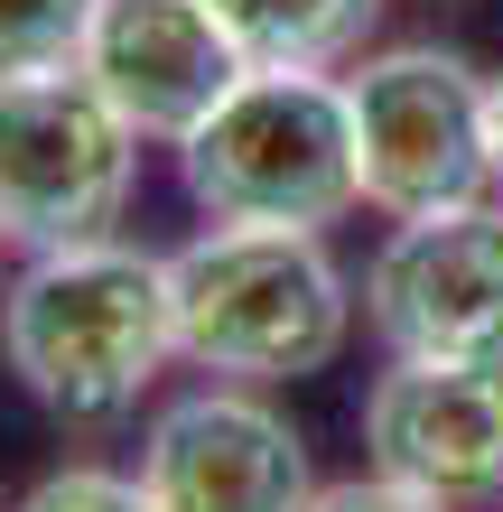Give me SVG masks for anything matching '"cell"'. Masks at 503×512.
<instances>
[{
    "instance_id": "cell-7",
    "label": "cell",
    "mask_w": 503,
    "mask_h": 512,
    "mask_svg": "<svg viewBox=\"0 0 503 512\" xmlns=\"http://www.w3.org/2000/svg\"><path fill=\"white\" fill-rule=\"evenodd\" d=\"M364 317L392 354H438L457 364L476 336L503 326V205H438L401 215L392 243L364 270Z\"/></svg>"
},
{
    "instance_id": "cell-8",
    "label": "cell",
    "mask_w": 503,
    "mask_h": 512,
    "mask_svg": "<svg viewBox=\"0 0 503 512\" xmlns=\"http://www.w3.org/2000/svg\"><path fill=\"white\" fill-rule=\"evenodd\" d=\"M75 66L122 103L140 140H187L252 75V56L233 47V28L205 0H103Z\"/></svg>"
},
{
    "instance_id": "cell-15",
    "label": "cell",
    "mask_w": 503,
    "mask_h": 512,
    "mask_svg": "<svg viewBox=\"0 0 503 512\" xmlns=\"http://www.w3.org/2000/svg\"><path fill=\"white\" fill-rule=\"evenodd\" d=\"M494 187H503V75H494Z\"/></svg>"
},
{
    "instance_id": "cell-2",
    "label": "cell",
    "mask_w": 503,
    "mask_h": 512,
    "mask_svg": "<svg viewBox=\"0 0 503 512\" xmlns=\"http://www.w3.org/2000/svg\"><path fill=\"white\" fill-rule=\"evenodd\" d=\"M177 354L224 382H299L327 373L354 336V289L317 233L289 224H215L168 252Z\"/></svg>"
},
{
    "instance_id": "cell-1",
    "label": "cell",
    "mask_w": 503,
    "mask_h": 512,
    "mask_svg": "<svg viewBox=\"0 0 503 512\" xmlns=\"http://www.w3.org/2000/svg\"><path fill=\"white\" fill-rule=\"evenodd\" d=\"M0 354L47 419H75V429L122 419L177 354L168 261L112 243V233L66 252H28V270L0 298Z\"/></svg>"
},
{
    "instance_id": "cell-13",
    "label": "cell",
    "mask_w": 503,
    "mask_h": 512,
    "mask_svg": "<svg viewBox=\"0 0 503 512\" xmlns=\"http://www.w3.org/2000/svg\"><path fill=\"white\" fill-rule=\"evenodd\" d=\"M308 512H457V503H438L420 485H392V475L373 466V475H345V485H317Z\"/></svg>"
},
{
    "instance_id": "cell-11",
    "label": "cell",
    "mask_w": 503,
    "mask_h": 512,
    "mask_svg": "<svg viewBox=\"0 0 503 512\" xmlns=\"http://www.w3.org/2000/svg\"><path fill=\"white\" fill-rule=\"evenodd\" d=\"M103 0H0V75L28 66H75L84 28H94Z\"/></svg>"
},
{
    "instance_id": "cell-3",
    "label": "cell",
    "mask_w": 503,
    "mask_h": 512,
    "mask_svg": "<svg viewBox=\"0 0 503 512\" xmlns=\"http://www.w3.org/2000/svg\"><path fill=\"white\" fill-rule=\"evenodd\" d=\"M177 177H187V196L215 224L327 233L345 205H364L345 84L327 66H252L177 140Z\"/></svg>"
},
{
    "instance_id": "cell-6",
    "label": "cell",
    "mask_w": 503,
    "mask_h": 512,
    "mask_svg": "<svg viewBox=\"0 0 503 512\" xmlns=\"http://www.w3.org/2000/svg\"><path fill=\"white\" fill-rule=\"evenodd\" d=\"M140 494L159 512H308V438L261 391H187L140 438Z\"/></svg>"
},
{
    "instance_id": "cell-9",
    "label": "cell",
    "mask_w": 503,
    "mask_h": 512,
    "mask_svg": "<svg viewBox=\"0 0 503 512\" xmlns=\"http://www.w3.org/2000/svg\"><path fill=\"white\" fill-rule=\"evenodd\" d=\"M364 447L392 485H420L457 512L503 494V401L438 354H392V373L364 391Z\"/></svg>"
},
{
    "instance_id": "cell-16",
    "label": "cell",
    "mask_w": 503,
    "mask_h": 512,
    "mask_svg": "<svg viewBox=\"0 0 503 512\" xmlns=\"http://www.w3.org/2000/svg\"><path fill=\"white\" fill-rule=\"evenodd\" d=\"M0 252H10V233H0Z\"/></svg>"
},
{
    "instance_id": "cell-5",
    "label": "cell",
    "mask_w": 503,
    "mask_h": 512,
    "mask_svg": "<svg viewBox=\"0 0 503 512\" xmlns=\"http://www.w3.org/2000/svg\"><path fill=\"white\" fill-rule=\"evenodd\" d=\"M345 103L364 205L392 224L494 196V75H476L457 47H382L345 75Z\"/></svg>"
},
{
    "instance_id": "cell-4",
    "label": "cell",
    "mask_w": 503,
    "mask_h": 512,
    "mask_svg": "<svg viewBox=\"0 0 503 512\" xmlns=\"http://www.w3.org/2000/svg\"><path fill=\"white\" fill-rule=\"evenodd\" d=\"M140 131L84 66L0 75V233L19 252L103 243L131 205Z\"/></svg>"
},
{
    "instance_id": "cell-12",
    "label": "cell",
    "mask_w": 503,
    "mask_h": 512,
    "mask_svg": "<svg viewBox=\"0 0 503 512\" xmlns=\"http://www.w3.org/2000/svg\"><path fill=\"white\" fill-rule=\"evenodd\" d=\"M19 512H159L140 494V475H112V466H66L47 475V485H28Z\"/></svg>"
},
{
    "instance_id": "cell-10",
    "label": "cell",
    "mask_w": 503,
    "mask_h": 512,
    "mask_svg": "<svg viewBox=\"0 0 503 512\" xmlns=\"http://www.w3.org/2000/svg\"><path fill=\"white\" fill-rule=\"evenodd\" d=\"M252 66H336L364 47L382 0H205Z\"/></svg>"
},
{
    "instance_id": "cell-14",
    "label": "cell",
    "mask_w": 503,
    "mask_h": 512,
    "mask_svg": "<svg viewBox=\"0 0 503 512\" xmlns=\"http://www.w3.org/2000/svg\"><path fill=\"white\" fill-rule=\"evenodd\" d=\"M457 364H466V373H476V382L494 391V401H503V326H494V336H476V345L457 354Z\"/></svg>"
}]
</instances>
